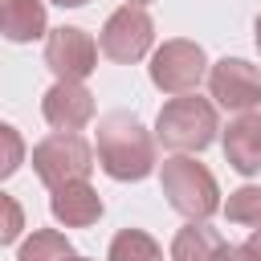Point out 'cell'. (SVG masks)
Here are the masks:
<instances>
[{
  "label": "cell",
  "instance_id": "cell-1",
  "mask_svg": "<svg viewBox=\"0 0 261 261\" xmlns=\"http://www.w3.org/2000/svg\"><path fill=\"white\" fill-rule=\"evenodd\" d=\"M98 163L110 179H147L155 171V139L130 110L98 118Z\"/></svg>",
  "mask_w": 261,
  "mask_h": 261
},
{
  "label": "cell",
  "instance_id": "cell-2",
  "mask_svg": "<svg viewBox=\"0 0 261 261\" xmlns=\"http://www.w3.org/2000/svg\"><path fill=\"white\" fill-rule=\"evenodd\" d=\"M220 122H216V106L200 94H179L171 102H163L159 118H155V139L167 151H204L216 139Z\"/></svg>",
  "mask_w": 261,
  "mask_h": 261
},
{
  "label": "cell",
  "instance_id": "cell-3",
  "mask_svg": "<svg viewBox=\"0 0 261 261\" xmlns=\"http://www.w3.org/2000/svg\"><path fill=\"white\" fill-rule=\"evenodd\" d=\"M159 184H163V196L167 204L188 216V220H208L216 208H220V188H216V175L188 159V155H171L163 159V171H159Z\"/></svg>",
  "mask_w": 261,
  "mask_h": 261
},
{
  "label": "cell",
  "instance_id": "cell-4",
  "mask_svg": "<svg viewBox=\"0 0 261 261\" xmlns=\"http://www.w3.org/2000/svg\"><path fill=\"white\" fill-rule=\"evenodd\" d=\"M33 171L41 175L45 188H65V184H77L94 171V151L82 135H49L33 147Z\"/></svg>",
  "mask_w": 261,
  "mask_h": 261
},
{
  "label": "cell",
  "instance_id": "cell-5",
  "mask_svg": "<svg viewBox=\"0 0 261 261\" xmlns=\"http://www.w3.org/2000/svg\"><path fill=\"white\" fill-rule=\"evenodd\" d=\"M151 41H155V20L147 16V8H139V4H122V8H114V12L106 16L102 37H98V49H102L110 61L130 65V61L147 57Z\"/></svg>",
  "mask_w": 261,
  "mask_h": 261
},
{
  "label": "cell",
  "instance_id": "cell-6",
  "mask_svg": "<svg viewBox=\"0 0 261 261\" xmlns=\"http://www.w3.org/2000/svg\"><path fill=\"white\" fill-rule=\"evenodd\" d=\"M204 69H208L204 49H200L196 41H184V37L163 41V45L151 53V82H155L163 94H175V98H179V94H192V90L200 86Z\"/></svg>",
  "mask_w": 261,
  "mask_h": 261
},
{
  "label": "cell",
  "instance_id": "cell-7",
  "mask_svg": "<svg viewBox=\"0 0 261 261\" xmlns=\"http://www.w3.org/2000/svg\"><path fill=\"white\" fill-rule=\"evenodd\" d=\"M45 65L57 73V82H82L98 69V45L86 29L61 24L45 37Z\"/></svg>",
  "mask_w": 261,
  "mask_h": 261
},
{
  "label": "cell",
  "instance_id": "cell-8",
  "mask_svg": "<svg viewBox=\"0 0 261 261\" xmlns=\"http://www.w3.org/2000/svg\"><path fill=\"white\" fill-rule=\"evenodd\" d=\"M208 90L224 110L249 114L261 102V69L253 61H245V57H220L208 69Z\"/></svg>",
  "mask_w": 261,
  "mask_h": 261
},
{
  "label": "cell",
  "instance_id": "cell-9",
  "mask_svg": "<svg viewBox=\"0 0 261 261\" xmlns=\"http://www.w3.org/2000/svg\"><path fill=\"white\" fill-rule=\"evenodd\" d=\"M41 114L53 130L77 135L90 118H94V94L82 82H53L41 98Z\"/></svg>",
  "mask_w": 261,
  "mask_h": 261
},
{
  "label": "cell",
  "instance_id": "cell-10",
  "mask_svg": "<svg viewBox=\"0 0 261 261\" xmlns=\"http://www.w3.org/2000/svg\"><path fill=\"white\" fill-rule=\"evenodd\" d=\"M220 147H224V159L228 167H237L241 175H257L261 171V114H237L224 135H220Z\"/></svg>",
  "mask_w": 261,
  "mask_h": 261
},
{
  "label": "cell",
  "instance_id": "cell-11",
  "mask_svg": "<svg viewBox=\"0 0 261 261\" xmlns=\"http://www.w3.org/2000/svg\"><path fill=\"white\" fill-rule=\"evenodd\" d=\"M49 208H53V220H57V224H65V228H90V224H98V216H102V196H98L86 179H77V184L53 188Z\"/></svg>",
  "mask_w": 261,
  "mask_h": 261
},
{
  "label": "cell",
  "instance_id": "cell-12",
  "mask_svg": "<svg viewBox=\"0 0 261 261\" xmlns=\"http://www.w3.org/2000/svg\"><path fill=\"white\" fill-rule=\"evenodd\" d=\"M45 4L41 0H0V37L24 45V41H37L45 37Z\"/></svg>",
  "mask_w": 261,
  "mask_h": 261
},
{
  "label": "cell",
  "instance_id": "cell-13",
  "mask_svg": "<svg viewBox=\"0 0 261 261\" xmlns=\"http://www.w3.org/2000/svg\"><path fill=\"white\" fill-rule=\"evenodd\" d=\"M220 245L224 241L216 228H208L204 220H188L171 241V261H212Z\"/></svg>",
  "mask_w": 261,
  "mask_h": 261
},
{
  "label": "cell",
  "instance_id": "cell-14",
  "mask_svg": "<svg viewBox=\"0 0 261 261\" xmlns=\"http://www.w3.org/2000/svg\"><path fill=\"white\" fill-rule=\"evenodd\" d=\"M106 261H163V249L151 232L143 228H122L114 241H110V257Z\"/></svg>",
  "mask_w": 261,
  "mask_h": 261
},
{
  "label": "cell",
  "instance_id": "cell-15",
  "mask_svg": "<svg viewBox=\"0 0 261 261\" xmlns=\"http://www.w3.org/2000/svg\"><path fill=\"white\" fill-rule=\"evenodd\" d=\"M69 253H73V249H69L65 232H57V228H37V232L20 245L16 261H65Z\"/></svg>",
  "mask_w": 261,
  "mask_h": 261
},
{
  "label": "cell",
  "instance_id": "cell-16",
  "mask_svg": "<svg viewBox=\"0 0 261 261\" xmlns=\"http://www.w3.org/2000/svg\"><path fill=\"white\" fill-rule=\"evenodd\" d=\"M224 216H228L232 224H249V228H261V188L245 184V188L228 192V200H224Z\"/></svg>",
  "mask_w": 261,
  "mask_h": 261
},
{
  "label": "cell",
  "instance_id": "cell-17",
  "mask_svg": "<svg viewBox=\"0 0 261 261\" xmlns=\"http://www.w3.org/2000/svg\"><path fill=\"white\" fill-rule=\"evenodd\" d=\"M20 163H24V139H20V130H16V126L0 122V179L16 175V171H20Z\"/></svg>",
  "mask_w": 261,
  "mask_h": 261
},
{
  "label": "cell",
  "instance_id": "cell-18",
  "mask_svg": "<svg viewBox=\"0 0 261 261\" xmlns=\"http://www.w3.org/2000/svg\"><path fill=\"white\" fill-rule=\"evenodd\" d=\"M20 228H24V208L0 192V245H12L20 237Z\"/></svg>",
  "mask_w": 261,
  "mask_h": 261
},
{
  "label": "cell",
  "instance_id": "cell-19",
  "mask_svg": "<svg viewBox=\"0 0 261 261\" xmlns=\"http://www.w3.org/2000/svg\"><path fill=\"white\" fill-rule=\"evenodd\" d=\"M212 261H261V257H257L249 245H220Z\"/></svg>",
  "mask_w": 261,
  "mask_h": 261
},
{
  "label": "cell",
  "instance_id": "cell-20",
  "mask_svg": "<svg viewBox=\"0 0 261 261\" xmlns=\"http://www.w3.org/2000/svg\"><path fill=\"white\" fill-rule=\"evenodd\" d=\"M245 245H249V249H253V253H257V257H261V228H253V237H249V241H245Z\"/></svg>",
  "mask_w": 261,
  "mask_h": 261
},
{
  "label": "cell",
  "instance_id": "cell-21",
  "mask_svg": "<svg viewBox=\"0 0 261 261\" xmlns=\"http://www.w3.org/2000/svg\"><path fill=\"white\" fill-rule=\"evenodd\" d=\"M53 4H61V8H82L86 0H53Z\"/></svg>",
  "mask_w": 261,
  "mask_h": 261
},
{
  "label": "cell",
  "instance_id": "cell-22",
  "mask_svg": "<svg viewBox=\"0 0 261 261\" xmlns=\"http://www.w3.org/2000/svg\"><path fill=\"white\" fill-rule=\"evenodd\" d=\"M253 41H257V49H261V16H257V24H253Z\"/></svg>",
  "mask_w": 261,
  "mask_h": 261
},
{
  "label": "cell",
  "instance_id": "cell-23",
  "mask_svg": "<svg viewBox=\"0 0 261 261\" xmlns=\"http://www.w3.org/2000/svg\"><path fill=\"white\" fill-rule=\"evenodd\" d=\"M65 261H90V257H77V253H69V257H65Z\"/></svg>",
  "mask_w": 261,
  "mask_h": 261
},
{
  "label": "cell",
  "instance_id": "cell-24",
  "mask_svg": "<svg viewBox=\"0 0 261 261\" xmlns=\"http://www.w3.org/2000/svg\"><path fill=\"white\" fill-rule=\"evenodd\" d=\"M126 4H139V8H143V4H151V0H126Z\"/></svg>",
  "mask_w": 261,
  "mask_h": 261
}]
</instances>
